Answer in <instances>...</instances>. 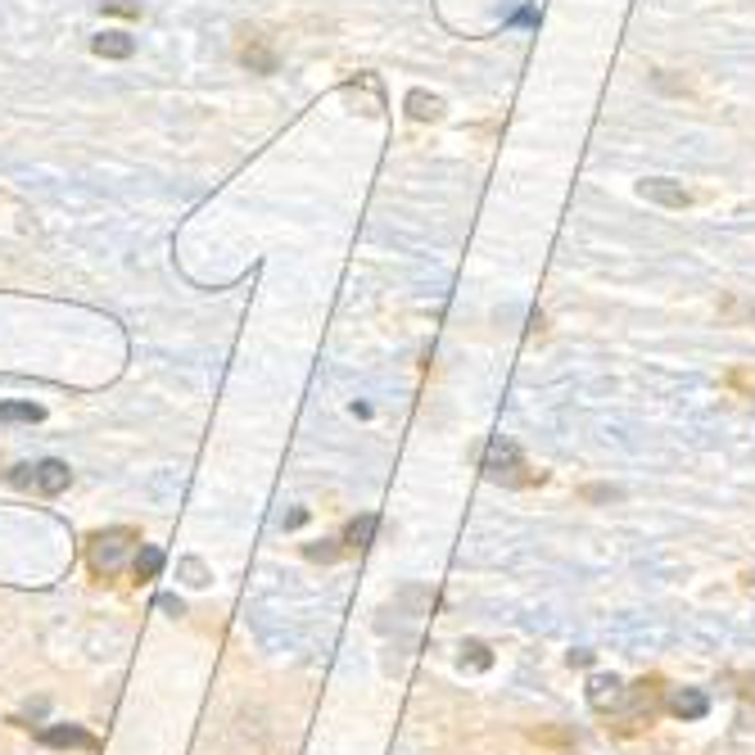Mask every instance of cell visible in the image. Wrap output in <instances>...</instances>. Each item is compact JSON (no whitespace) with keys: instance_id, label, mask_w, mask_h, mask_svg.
I'll return each instance as SVG.
<instances>
[{"instance_id":"1","label":"cell","mask_w":755,"mask_h":755,"mask_svg":"<svg viewBox=\"0 0 755 755\" xmlns=\"http://www.w3.org/2000/svg\"><path fill=\"white\" fill-rule=\"evenodd\" d=\"M665 678L661 674H647L638 684H620L616 674H593L588 678V706L607 720V729L616 737H638L647 733L661 710H665Z\"/></svg>"},{"instance_id":"2","label":"cell","mask_w":755,"mask_h":755,"mask_svg":"<svg viewBox=\"0 0 755 755\" xmlns=\"http://www.w3.org/2000/svg\"><path fill=\"white\" fill-rule=\"evenodd\" d=\"M480 471L494 480V484H507V488H530V484H543V471H534L530 462H525V452L511 443V439H503V435H494L484 443V458H480Z\"/></svg>"},{"instance_id":"3","label":"cell","mask_w":755,"mask_h":755,"mask_svg":"<svg viewBox=\"0 0 755 755\" xmlns=\"http://www.w3.org/2000/svg\"><path fill=\"white\" fill-rule=\"evenodd\" d=\"M136 548H140V530H132V525H113V530L91 534V543H87L91 575H95V579H113Z\"/></svg>"},{"instance_id":"4","label":"cell","mask_w":755,"mask_h":755,"mask_svg":"<svg viewBox=\"0 0 755 755\" xmlns=\"http://www.w3.org/2000/svg\"><path fill=\"white\" fill-rule=\"evenodd\" d=\"M665 710L674 714V720L692 724V720H706L710 714V697L697 692V688H678V692H665Z\"/></svg>"},{"instance_id":"5","label":"cell","mask_w":755,"mask_h":755,"mask_svg":"<svg viewBox=\"0 0 755 755\" xmlns=\"http://www.w3.org/2000/svg\"><path fill=\"white\" fill-rule=\"evenodd\" d=\"M42 742L55 751H64V746L68 751H100V737L78 729V724H50V729H42Z\"/></svg>"},{"instance_id":"6","label":"cell","mask_w":755,"mask_h":755,"mask_svg":"<svg viewBox=\"0 0 755 755\" xmlns=\"http://www.w3.org/2000/svg\"><path fill=\"white\" fill-rule=\"evenodd\" d=\"M68 480H72V471L59 462V458H46V462H36V494H46V498H59L64 488H68Z\"/></svg>"},{"instance_id":"7","label":"cell","mask_w":755,"mask_h":755,"mask_svg":"<svg viewBox=\"0 0 755 755\" xmlns=\"http://www.w3.org/2000/svg\"><path fill=\"white\" fill-rule=\"evenodd\" d=\"M240 64L249 72H277V50L268 46V36L262 32H249V42L240 46Z\"/></svg>"},{"instance_id":"8","label":"cell","mask_w":755,"mask_h":755,"mask_svg":"<svg viewBox=\"0 0 755 755\" xmlns=\"http://www.w3.org/2000/svg\"><path fill=\"white\" fill-rule=\"evenodd\" d=\"M638 191H643V200H656L665 209H688L692 204V195L684 191V185H674V181H643Z\"/></svg>"},{"instance_id":"9","label":"cell","mask_w":755,"mask_h":755,"mask_svg":"<svg viewBox=\"0 0 755 755\" xmlns=\"http://www.w3.org/2000/svg\"><path fill=\"white\" fill-rule=\"evenodd\" d=\"M375 530H381V516H375V511H367V516L349 520V530H345V539H339V543H345L349 552H362V548L375 539Z\"/></svg>"},{"instance_id":"10","label":"cell","mask_w":755,"mask_h":755,"mask_svg":"<svg viewBox=\"0 0 755 755\" xmlns=\"http://www.w3.org/2000/svg\"><path fill=\"white\" fill-rule=\"evenodd\" d=\"M91 50H95L100 59H132L136 42H132L127 32H104V36H95V42H91Z\"/></svg>"},{"instance_id":"11","label":"cell","mask_w":755,"mask_h":755,"mask_svg":"<svg viewBox=\"0 0 755 755\" xmlns=\"http://www.w3.org/2000/svg\"><path fill=\"white\" fill-rule=\"evenodd\" d=\"M42 417H46L42 403H0V426H32Z\"/></svg>"},{"instance_id":"12","label":"cell","mask_w":755,"mask_h":755,"mask_svg":"<svg viewBox=\"0 0 755 755\" xmlns=\"http://www.w3.org/2000/svg\"><path fill=\"white\" fill-rule=\"evenodd\" d=\"M132 571H136L140 584H145V579H159V571H164V548L140 543V548H136V561H132Z\"/></svg>"},{"instance_id":"13","label":"cell","mask_w":755,"mask_h":755,"mask_svg":"<svg viewBox=\"0 0 755 755\" xmlns=\"http://www.w3.org/2000/svg\"><path fill=\"white\" fill-rule=\"evenodd\" d=\"M530 737H534L539 746L561 751V755H571V751H575V733H571V729H561V724H539V729H530Z\"/></svg>"},{"instance_id":"14","label":"cell","mask_w":755,"mask_h":755,"mask_svg":"<svg viewBox=\"0 0 755 755\" xmlns=\"http://www.w3.org/2000/svg\"><path fill=\"white\" fill-rule=\"evenodd\" d=\"M407 113H412V119H421V123H435L439 113H443V100L439 95H426V91H412L407 95Z\"/></svg>"},{"instance_id":"15","label":"cell","mask_w":755,"mask_h":755,"mask_svg":"<svg viewBox=\"0 0 755 755\" xmlns=\"http://www.w3.org/2000/svg\"><path fill=\"white\" fill-rule=\"evenodd\" d=\"M345 552H349V548H345V543H335V539H330V543H308V548H304V556H308V561H339Z\"/></svg>"},{"instance_id":"16","label":"cell","mask_w":755,"mask_h":755,"mask_svg":"<svg viewBox=\"0 0 755 755\" xmlns=\"http://www.w3.org/2000/svg\"><path fill=\"white\" fill-rule=\"evenodd\" d=\"M181 575H185V584H195V588H204V584H209L204 561H195V556H185V561H181Z\"/></svg>"},{"instance_id":"17","label":"cell","mask_w":755,"mask_h":755,"mask_svg":"<svg viewBox=\"0 0 755 755\" xmlns=\"http://www.w3.org/2000/svg\"><path fill=\"white\" fill-rule=\"evenodd\" d=\"M462 661H471L475 669H488V665H494V656H488L484 643H466V647H462Z\"/></svg>"},{"instance_id":"18","label":"cell","mask_w":755,"mask_h":755,"mask_svg":"<svg viewBox=\"0 0 755 755\" xmlns=\"http://www.w3.org/2000/svg\"><path fill=\"white\" fill-rule=\"evenodd\" d=\"M104 10H113V14H127V19H136L140 14V0H100Z\"/></svg>"},{"instance_id":"19","label":"cell","mask_w":755,"mask_h":755,"mask_svg":"<svg viewBox=\"0 0 755 755\" xmlns=\"http://www.w3.org/2000/svg\"><path fill=\"white\" fill-rule=\"evenodd\" d=\"M584 498H588V503H607V498H620V488H611V484H593V488H584Z\"/></svg>"},{"instance_id":"20","label":"cell","mask_w":755,"mask_h":755,"mask_svg":"<svg viewBox=\"0 0 755 755\" xmlns=\"http://www.w3.org/2000/svg\"><path fill=\"white\" fill-rule=\"evenodd\" d=\"M10 480H14L19 488H27V484L36 480V466H27V462H23V466H14V471H10Z\"/></svg>"},{"instance_id":"21","label":"cell","mask_w":755,"mask_h":755,"mask_svg":"<svg viewBox=\"0 0 755 755\" xmlns=\"http://www.w3.org/2000/svg\"><path fill=\"white\" fill-rule=\"evenodd\" d=\"M733 684H742V688H737V692H742V697H751V701H755V678H751V674H733Z\"/></svg>"},{"instance_id":"22","label":"cell","mask_w":755,"mask_h":755,"mask_svg":"<svg viewBox=\"0 0 755 755\" xmlns=\"http://www.w3.org/2000/svg\"><path fill=\"white\" fill-rule=\"evenodd\" d=\"M539 19H543V10H539V5H525V10H520L511 23H539Z\"/></svg>"}]
</instances>
